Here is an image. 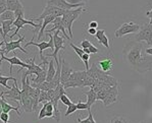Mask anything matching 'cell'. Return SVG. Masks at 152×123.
<instances>
[{
  "mask_svg": "<svg viewBox=\"0 0 152 123\" xmlns=\"http://www.w3.org/2000/svg\"><path fill=\"white\" fill-rule=\"evenodd\" d=\"M51 24H52L53 27H51L50 30H47V31H46V30H45L46 33L49 34V33H52V32H55V31H60L62 34H64V37L65 39H67V40L71 41V38H69V35H67V33H66V30L64 29V24H62L61 17H55V20H53V22H51Z\"/></svg>",
  "mask_w": 152,
  "mask_h": 123,
  "instance_id": "obj_15",
  "label": "cell"
},
{
  "mask_svg": "<svg viewBox=\"0 0 152 123\" xmlns=\"http://www.w3.org/2000/svg\"><path fill=\"white\" fill-rule=\"evenodd\" d=\"M76 105H77V109H78V110H91L88 107L87 103H83V102L79 101Z\"/></svg>",
  "mask_w": 152,
  "mask_h": 123,
  "instance_id": "obj_38",
  "label": "cell"
},
{
  "mask_svg": "<svg viewBox=\"0 0 152 123\" xmlns=\"http://www.w3.org/2000/svg\"><path fill=\"white\" fill-rule=\"evenodd\" d=\"M88 49H89V51H90V54H96V53L99 52V49H98L97 47H95L94 45H91Z\"/></svg>",
  "mask_w": 152,
  "mask_h": 123,
  "instance_id": "obj_44",
  "label": "cell"
},
{
  "mask_svg": "<svg viewBox=\"0 0 152 123\" xmlns=\"http://www.w3.org/2000/svg\"><path fill=\"white\" fill-rule=\"evenodd\" d=\"M109 123H129V120L125 117H121V116H115V117L111 118Z\"/></svg>",
  "mask_w": 152,
  "mask_h": 123,
  "instance_id": "obj_32",
  "label": "cell"
},
{
  "mask_svg": "<svg viewBox=\"0 0 152 123\" xmlns=\"http://www.w3.org/2000/svg\"><path fill=\"white\" fill-rule=\"evenodd\" d=\"M6 5H7V10L13 11V12L20 8H24L23 3L20 0H6Z\"/></svg>",
  "mask_w": 152,
  "mask_h": 123,
  "instance_id": "obj_23",
  "label": "cell"
},
{
  "mask_svg": "<svg viewBox=\"0 0 152 123\" xmlns=\"http://www.w3.org/2000/svg\"><path fill=\"white\" fill-rule=\"evenodd\" d=\"M49 102V97H48V93L41 90L40 93V97H39V103H46Z\"/></svg>",
  "mask_w": 152,
  "mask_h": 123,
  "instance_id": "obj_33",
  "label": "cell"
},
{
  "mask_svg": "<svg viewBox=\"0 0 152 123\" xmlns=\"http://www.w3.org/2000/svg\"><path fill=\"white\" fill-rule=\"evenodd\" d=\"M20 93H22V92H20ZM20 104H22V108L24 109L25 112L29 113V112L34 111V110H33V101H32L31 96L25 94V93H22V95H20Z\"/></svg>",
  "mask_w": 152,
  "mask_h": 123,
  "instance_id": "obj_17",
  "label": "cell"
},
{
  "mask_svg": "<svg viewBox=\"0 0 152 123\" xmlns=\"http://www.w3.org/2000/svg\"><path fill=\"white\" fill-rule=\"evenodd\" d=\"M89 59H90V55L86 54V53H84V55L81 57V60L85 63L86 70H89V68H90V66H89Z\"/></svg>",
  "mask_w": 152,
  "mask_h": 123,
  "instance_id": "obj_36",
  "label": "cell"
},
{
  "mask_svg": "<svg viewBox=\"0 0 152 123\" xmlns=\"http://www.w3.org/2000/svg\"><path fill=\"white\" fill-rule=\"evenodd\" d=\"M15 18L20 17H25V9L24 8H20L18 10L15 11Z\"/></svg>",
  "mask_w": 152,
  "mask_h": 123,
  "instance_id": "obj_41",
  "label": "cell"
},
{
  "mask_svg": "<svg viewBox=\"0 0 152 123\" xmlns=\"http://www.w3.org/2000/svg\"><path fill=\"white\" fill-rule=\"evenodd\" d=\"M25 41V36H20V39L18 41H10V42H6L4 43V47L2 48V52L4 55L8 54L11 51H15V49H20L22 52H24L25 54H28V52L25 50L24 47H22L20 43Z\"/></svg>",
  "mask_w": 152,
  "mask_h": 123,
  "instance_id": "obj_11",
  "label": "cell"
},
{
  "mask_svg": "<svg viewBox=\"0 0 152 123\" xmlns=\"http://www.w3.org/2000/svg\"><path fill=\"white\" fill-rule=\"evenodd\" d=\"M13 22H15V20H5V22H1V27H2V31H3V39H4V41H5L6 35H7L9 32L12 30Z\"/></svg>",
  "mask_w": 152,
  "mask_h": 123,
  "instance_id": "obj_26",
  "label": "cell"
},
{
  "mask_svg": "<svg viewBox=\"0 0 152 123\" xmlns=\"http://www.w3.org/2000/svg\"><path fill=\"white\" fill-rule=\"evenodd\" d=\"M148 123H152V118H151L150 120H149V122H148Z\"/></svg>",
  "mask_w": 152,
  "mask_h": 123,
  "instance_id": "obj_52",
  "label": "cell"
},
{
  "mask_svg": "<svg viewBox=\"0 0 152 123\" xmlns=\"http://www.w3.org/2000/svg\"><path fill=\"white\" fill-rule=\"evenodd\" d=\"M77 110H78V109H77V105L75 103H72L69 106H67V109H66V111H65L64 116L65 117H69V115L72 114V113H75Z\"/></svg>",
  "mask_w": 152,
  "mask_h": 123,
  "instance_id": "obj_31",
  "label": "cell"
},
{
  "mask_svg": "<svg viewBox=\"0 0 152 123\" xmlns=\"http://www.w3.org/2000/svg\"><path fill=\"white\" fill-rule=\"evenodd\" d=\"M97 25H98V22L93 20V22H91L90 24H89V27H91V29H96Z\"/></svg>",
  "mask_w": 152,
  "mask_h": 123,
  "instance_id": "obj_46",
  "label": "cell"
},
{
  "mask_svg": "<svg viewBox=\"0 0 152 123\" xmlns=\"http://www.w3.org/2000/svg\"><path fill=\"white\" fill-rule=\"evenodd\" d=\"M98 65H99L100 70L103 71L104 73H108L113 68V60H112V58L105 57L98 61Z\"/></svg>",
  "mask_w": 152,
  "mask_h": 123,
  "instance_id": "obj_18",
  "label": "cell"
},
{
  "mask_svg": "<svg viewBox=\"0 0 152 123\" xmlns=\"http://www.w3.org/2000/svg\"><path fill=\"white\" fill-rule=\"evenodd\" d=\"M69 45H71V47L75 50V52H76L77 54H78V56H79V57L81 58L82 56H83V55H84V50H83V49H81V48L77 47V46L75 45V44H72V43H71Z\"/></svg>",
  "mask_w": 152,
  "mask_h": 123,
  "instance_id": "obj_37",
  "label": "cell"
},
{
  "mask_svg": "<svg viewBox=\"0 0 152 123\" xmlns=\"http://www.w3.org/2000/svg\"><path fill=\"white\" fill-rule=\"evenodd\" d=\"M65 10L64 9H60L56 6H51V5H47L45 8L43 9V12L39 15L38 17H36V20H44L46 17H49V15H54V17H62L64 14Z\"/></svg>",
  "mask_w": 152,
  "mask_h": 123,
  "instance_id": "obj_13",
  "label": "cell"
},
{
  "mask_svg": "<svg viewBox=\"0 0 152 123\" xmlns=\"http://www.w3.org/2000/svg\"><path fill=\"white\" fill-rule=\"evenodd\" d=\"M32 25V27H35V30H34V33L36 34L37 32H38V30H40L41 29V25L42 24H35L34 22H33V20H27L25 18V17H18V18H15V20L13 22V27H15L16 29H15V33L13 34H11L10 36H9V38L10 39H12L13 37L16 36V35L18 34V31H20V29H25V25Z\"/></svg>",
  "mask_w": 152,
  "mask_h": 123,
  "instance_id": "obj_6",
  "label": "cell"
},
{
  "mask_svg": "<svg viewBox=\"0 0 152 123\" xmlns=\"http://www.w3.org/2000/svg\"><path fill=\"white\" fill-rule=\"evenodd\" d=\"M4 92V90H3ZM20 89L18 88V82H15V85H12L9 90H5L4 92V96H5L6 99H10L12 101H16L18 104H20Z\"/></svg>",
  "mask_w": 152,
  "mask_h": 123,
  "instance_id": "obj_16",
  "label": "cell"
},
{
  "mask_svg": "<svg viewBox=\"0 0 152 123\" xmlns=\"http://www.w3.org/2000/svg\"><path fill=\"white\" fill-rule=\"evenodd\" d=\"M86 9L79 7L77 9H71V10H65L64 14L61 17V20L62 24H64V27L65 30H67L69 32V36L71 38V40L72 39V24H74L75 20H77L79 17H80L82 12H85Z\"/></svg>",
  "mask_w": 152,
  "mask_h": 123,
  "instance_id": "obj_2",
  "label": "cell"
},
{
  "mask_svg": "<svg viewBox=\"0 0 152 123\" xmlns=\"http://www.w3.org/2000/svg\"><path fill=\"white\" fill-rule=\"evenodd\" d=\"M7 10V5H6V0H0V15Z\"/></svg>",
  "mask_w": 152,
  "mask_h": 123,
  "instance_id": "obj_39",
  "label": "cell"
},
{
  "mask_svg": "<svg viewBox=\"0 0 152 123\" xmlns=\"http://www.w3.org/2000/svg\"><path fill=\"white\" fill-rule=\"evenodd\" d=\"M89 114L88 117L85 118V119H81V118H78V122L79 123H96V121L94 120V117H93V114L91 112V110H88Z\"/></svg>",
  "mask_w": 152,
  "mask_h": 123,
  "instance_id": "obj_30",
  "label": "cell"
},
{
  "mask_svg": "<svg viewBox=\"0 0 152 123\" xmlns=\"http://www.w3.org/2000/svg\"><path fill=\"white\" fill-rule=\"evenodd\" d=\"M118 94H120V90H118V85H114V87H111L108 89V92H107V95L105 97V99L103 100V104L105 107L110 106L111 104L115 103L118 101Z\"/></svg>",
  "mask_w": 152,
  "mask_h": 123,
  "instance_id": "obj_14",
  "label": "cell"
},
{
  "mask_svg": "<svg viewBox=\"0 0 152 123\" xmlns=\"http://www.w3.org/2000/svg\"><path fill=\"white\" fill-rule=\"evenodd\" d=\"M55 17L54 15H49V17H46L43 20V22H42V25H41V29H40V31H39V35H38V40H40V39L43 37V35L44 33H45V30H46V27L49 25V24H51V22H53V20H55Z\"/></svg>",
  "mask_w": 152,
  "mask_h": 123,
  "instance_id": "obj_22",
  "label": "cell"
},
{
  "mask_svg": "<svg viewBox=\"0 0 152 123\" xmlns=\"http://www.w3.org/2000/svg\"><path fill=\"white\" fill-rule=\"evenodd\" d=\"M0 71H1V64H2V61H8L10 63V67H9V74H12V66L13 65H18L20 66V69L23 68H29V63H26V62L22 61L18 57H6L5 55L3 54V52L0 53ZM18 70V71H20Z\"/></svg>",
  "mask_w": 152,
  "mask_h": 123,
  "instance_id": "obj_9",
  "label": "cell"
},
{
  "mask_svg": "<svg viewBox=\"0 0 152 123\" xmlns=\"http://www.w3.org/2000/svg\"><path fill=\"white\" fill-rule=\"evenodd\" d=\"M123 53L128 64L137 72L145 73L152 70V56L146 54L144 45L141 42H129L126 44Z\"/></svg>",
  "mask_w": 152,
  "mask_h": 123,
  "instance_id": "obj_1",
  "label": "cell"
},
{
  "mask_svg": "<svg viewBox=\"0 0 152 123\" xmlns=\"http://www.w3.org/2000/svg\"><path fill=\"white\" fill-rule=\"evenodd\" d=\"M56 74V68L54 66V60H50L48 64V69H47V77H46V82H50L53 80V77Z\"/></svg>",
  "mask_w": 152,
  "mask_h": 123,
  "instance_id": "obj_25",
  "label": "cell"
},
{
  "mask_svg": "<svg viewBox=\"0 0 152 123\" xmlns=\"http://www.w3.org/2000/svg\"><path fill=\"white\" fill-rule=\"evenodd\" d=\"M4 43H5V41H2V42H0V53L2 52V46L4 45Z\"/></svg>",
  "mask_w": 152,
  "mask_h": 123,
  "instance_id": "obj_49",
  "label": "cell"
},
{
  "mask_svg": "<svg viewBox=\"0 0 152 123\" xmlns=\"http://www.w3.org/2000/svg\"><path fill=\"white\" fill-rule=\"evenodd\" d=\"M107 92H108V89H105V90H101L97 93V100H100V101L103 102V100L105 99L107 95Z\"/></svg>",
  "mask_w": 152,
  "mask_h": 123,
  "instance_id": "obj_35",
  "label": "cell"
},
{
  "mask_svg": "<svg viewBox=\"0 0 152 123\" xmlns=\"http://www.w3.org/2000/svg\"><path fill=\"white\" fill-rule=\"evenodd\" d=\"M59 62H60V66H61V70H60V83L64 85L69 80V76L72 75L74 70H72L71 65L62 58V56H60Z\"/></svg>",
  "mask_w": 152,
  "mask_h": 123,
  "instance_id": "obj_12",
  "label": "cell"
},
{
  "mask_svg": "<svg viewBox=\"0 0 152 123\" xmlns=\"http://www.w3.org/2000/svg\"><path fill=\"white\" fill-rule=\"evenodd\" d=\"M146 15H147V17H148L149 18H150V22H149V25H152V8H151L149 11H147Z\"/></svg>",
  "mask_w": 152,
  "mask_h": 123,
  "instance_id": "obj_47",
  "label": "cell"
},
{
  "mask_svg": "<svg viewBox=\"0 0 152 123\" xmlns=\"http://www.w3.org/2000/svg\"><path fill=\"white\" fill-rule=\"evenodd\" d=\"M43 71L40 72L38 75L36 76V78L32 80L33 85L32 87L33 88H38L41 83H43L44 82H46V77H47V71H46V66H43Z\"/></svg>",
  "mask_w": 152,
  "mask_h": 123,
  "instance_id": "obj_20",
  "label": "cell"
},
{
  "mask_svg": "<svg viewBox=\"0 0 152 123\" xmlns=\"http://www.w3.org/2000/svg\"><path fill=\"white\" fill-rule=\"evenodd\" d=\"M44 107L46 109V117L47 118H53V114H54V107L51 102H46L44 103Z\"/></svg>",
  "mask_w": 152,
  "mask_h": 123,
  "instance_id": "obj_29",
  "label": "cell"
},
{
  "mask_svg": "<svg viewBox=\"0 0 152 123\" xmlns=\"http://www.w3.org/2000/svg\"><path fill=\"white\" fill-rule=\"evenodd\" d=\"M85 95L87 96V105L91 109V106L97 101V93L93 89H90V90L85 93Z\"/></svg>",
  "mask_w": 152,
  "mask_h": 123,
  "instance_id": "obj_24",
  "label": "cell"
},
{
  "mask_svg": "<svg viewBox=\"0 0 152 123\" xmlns=\"http://www.w3.org/2000/svg\"><path fill=\"white\" fill-rule=\"evenodd\" d=\"M95 38H96L98 42H99L101 45H103L106 49H109V41H108V38L106 37V35H105L104 30H98L96 35H95Z\"/></svg>",
  "mask_w": 152,
  "mask_h": 123,
  "instance_id": "obj_21",
  "label": "cell"
},
{
  "mask_svg": "<svg viewBox=\"0 0 152 123\" xmlns=\"http://www.w3.org/2000/svg\"><path fill=\"white\" fill-rule=\"evenodd\" d=\"M0 119L3 121V123H8L9 122V114H7V113H1Z\"/></svg>",
  "mask_w": 152,
  "mask_h": 123,
  "instance_id": "obj_43",
  "label": "cell"
},
{
  "mask_svg": "<svg viewBox=\"0 0 152 123\" xmlns=\"http://www.w3.org/2000/svg\"><path fill=\"white\" fill-rule=\"evenodd\" d=\"M61 33L60 31H55L54 35H53V43H54V50H53V53L51 54H46V57H53L54 59L56 66H60V62L58 60L57 54H58V51L61 50V49H65L64 44V38L59 36V34Z\"/></svg>",
  "mask_w": 152,
  "mask_h": 123,
  "instance_id": "obj_5",
  "label": "cell"
},
{
  "mask_svg": "<svg viewBox=\"0 0 152 123\" xmlns=\"http://www.w3.org/2000/svg\"><path fill=\"white\" fill-rule=\"evenodd\" d=\"M0 20H1V22H5V20H15V12L10 10H6L5 12H3L0 15Z\"/></svg>",
  "mask_w": 152,
  "mask_h": 123,
  "instance_id": "obj_27",
  "label": "cell"
},
{
  "mask_svg": "<svg viewBox=\"0 0 152 123\" xmlns=\"http://www.w3.org/2000/svg\"><path fill=\"white\" fill-rule=\"evenodd\" d=\"M47 5H51V6H56V7L64 9V10H71V9L74 8H79L84 6L83 2H79V3H69L66 0H47Z\"/></svg>",
  "mask_w": 152,
  "mask_h": 123,
  "instance_id": "obj_10",
  "label": "cell"
},
{
  "mask_svg": "<svg viewBox=\"0 0 152 123\" xmlns=\"http://www.w3.org/2000/svg\"><path fill=\"white\" fill-rule=\"evenodd\" d=\"M91 45H92V43H91L90 41H88V40H84V41L81 42L82 49H88V48L90 47Z\"/></svg>",
  "mask_w": 152,
  "mask_h": 123,
  "instance_id": "obj_42",
  "label": "cell"
},
{
  "mask_svg": "<svg viewBox=\"0 0 152 123\" xmlns=\"http://www.w3.org/2000/svg\"><path fill=\"white\" fill-rule=\"evenodd\" d=\"M145 52H146V54L151 55L152 56V47L151 48H146V49H145Z\"/></svg>",
  "mask_w": 152,
  "mask_h": 123,
  "instance_id": "obj_48",
  "label": "cell"
},
{
  "mask_svg": "<svg viewBox=\"0 0 152 123\" xmlns=\"http://www.w3.org/2000/svg\"><path fill=\"white\" fill-rule=\"evenodd\" d=\"M29 68L27 69V72L28 74H29L30 76L32 75V74H36V75H38L39 73L42 72L43 71V67H41V64H39V65H37L36 63H35V58H33V59L31 60V62L29 63Z\"/></svg>",
  "mask_w": 152,
  "mask_h": 123,
  "instance_id": "obj_19",
  "label": "cell"
},
{
  "mask_svg": "<svg viewBox=\"0 0 152 123\" xmlns=\"http://www.w3.org/2000/svg\"><path fill=\"white\" fill-rule=\"evenodd\" d=\"M59 101L61 102V103L64 104V105H65V106H69V105H71V104L72 103V102L71 101V99H69V97H67L65 94H64L61 97H60Z\"/></svg>",
  "mask_w": 152,
  "mask_h": 123,
  "instance_id": "obj_34",
  "label": "cell"
},
{
  "mask_svg": "<svg viewBox=\"0 0 152 123\" xmlns=\"http://www.w3.org/2000/svg\"><path fill=\"white\" fill-rule=\"evenodd\" d=\"M48 36H49V38H50V41L49 42H46V41H44V42H40V43H36V42H29V43H26V45H25V47L27 48V47H29L30 45H34V46H36V47H38L39 48V54H40V58H41V60H42V63H41V65H43V66H46V65H48L49 64V62L46 60V56H44L43 55V51L44 50H46L47 48H50V49H52V50H54V43H53V36L51 34H48Z\"/></svg>",
  "mask_w": 152,
  "mask_h": 123,
  "instance_id": "obj_3",
  "label": "cell"
},
{
  "mask_svg": "<svg viewBox=\"0 0 152 123\" xmlns=\"http://www.w3.org/2000/svg\"><path fill=\"white\" fill-rule=\"evenodd\" d=\"M87 77V71H74L69 80L64 85V90L69 88H83L84 80Z\"/></svg>",
  "mask_w": 152,
  "mask_h": 123,
  "instance_id": "obj_4",
  "label": "cell"
},
{
  "mask_svg": "<svg viewBox=\"0 0 152 123\" xmlns=\"http://www.w3.org/2000/svg\"><path fill=\"white\" fill-rule=\"evenodd\" d=\"M140 27H141V25L135 24V22H125L115 31L114 37L115 38H121V37L129 34H137L140 31Z\"/></svg>",
  "mask_w": 152,
  "mask_h": 123,
  "instance_id": "obj_7",
  "label": "cell"
},
{
  "mask_svg": "<svg viewBox=\"0 0 152 123\" xmlns=\"http://www.w3.org/2000/svg\"><path fill=\"white\" fill-rule=\"evenodd\" d=\"M43 118H46V109H45V107H43L41 108V110H40V112H39V116H38V120H42Z\"/></svg>",
  "mask_w": 152,
  "mask_h": 123,
  "instance_id": "obj_40",
  "label": "cell"
},
{
  "mask_svg": "<svg viewBox=\"0 0 152 123\" xmlns=\"http://www.w3.org/2000/svg\"><path fill=\"white\" fill-rule=\"evenodd\" d=\"M8 80H13L15 82H18V80L15 78V77H12V76H2V75H0V85H3V87H5V89L10 90L11 88L7 85Z\"/></svg>",
  "mask_w": 152,
  "mask_h": 123,
  "instance_id": "obj_28",
  "label": "cell"
},
{
  "mask_svg": "<svg viewBox=\"0 0 152 123\" xmlns=\"http://www.w3.org/2000/svg\"><path fill=\"white\" fill-rule=\"evenodd\" d=\"M134 40L136 42L145 41L152 47V25H144L140 27V31L135 35Z\"/></svg>",
  "mask_w": 152,
  "mask_h": 123,
  "instance_id": "obj_8",
  "label": "cell"
},
{
  "mask_svg": "<svg viewBox=\"0 0 152 123\" xmlns=\"http://www.w3.org/2000/svg\"><path fill=\"white\" fill-rule=\"evenodd\" d=\"M138 123H147V122H145V121H143V120H142V121H140V122H138Z\"/></svg>",
  "mask_w": 152,
  "mask_h": 123,
  "instance_id": "obj_51",
  "label": "cell"
},
{
  "mask_svg": "<svg viewBox=\"0 0 152 123\" xmlns=\"http://www.w3.org/2000/svg\"><path fill=\"white\" fill-rule=\"evenodd\" d=\"M69 3H72V4H75V3H79L78 1H77V0H69Z\"/></svg>",
  "mask_w": 152,
  "mask_h": 123,
  "instance_id": "obj_50",
  "label": "cell"
},
{
  "mask_svg": "<svg viewBox=\"0 0 152 123\" xmlns=\"http://www.w3.org/2000/svg\"><path fill=\"white\" fill-rule=\"evenodd\" d=\"M96 33H97L96 29H91V27H89V29H88V34L91 35V36H95Z\"/></svg>",
  "mask_w": 152,
  "mask_h": 123,
  "instance_id": "obj_45",
  "label": "cell"
}]
</instances>
